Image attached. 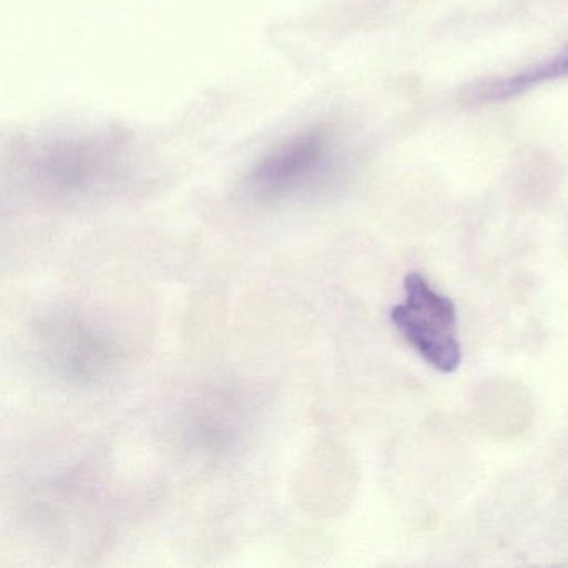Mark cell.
<instances>
[{"mask_svg": "<svg viewBox=\"0 0 568 568\" xmlns=\"http://www.w3.org/2000/svg\"><path fill=\"white\" fill-rule=\"evenodd\" d=\"M332 142L322 132L295 135L271 152L254 172L262 194L282 195L308 187L331 171Z\"/></svg>", "mask_w": 568, "mask_h": 568, "instance_id": "obj_2", "label": "cell"}, {"mask_svg": "<svg viewBox=\"0 0 568 568\" xmlns=\"http://www.w3.org/2000/svg\"><path fill=\"white\" fill-rule=\"evenodd\" d=\"M560 79H568V42L554 58L534 68L525 69L508 78L470 85L462 92V101L467 105L497 104V102L518 98L537 85L560 81Z\"/></svg>", "mask_w": 568, "mask_h": 568, "instance_id": "obj_3", "label": "cell"}, {"mask_svg": "<svg viewBox=\"0 0 568 568\" xmlns=\"http://www.w3.org/2000/svg\"><path fill=\"white\" fill-rule=\"evenodd\" d=\"M404 291V301L392 311L395 327L432 367L445 374L457 371L462 348L454 302L417 272L405 277Z\"/></svg>", "mask_w": 568, "mask_h": 568, "instance_id": "obj_1", "label": "cell"}]
</instances>
